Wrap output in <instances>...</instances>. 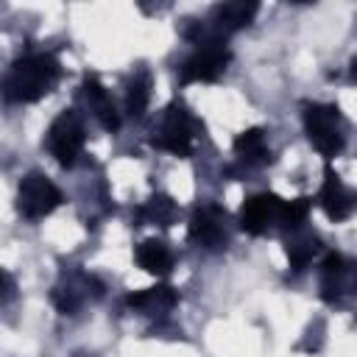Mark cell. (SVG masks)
I'll return each mask as SVG.
<instances>
[{"label": "cell", "mask_w": 357, "mask_h": 357, "mask_svg": "<svg viewBox=\"0 0 357 357\" xmlns=\"http://www.w3.org/2000/svg\"><path fill=\"white\" fill-rule=\"evenodd\" d=\"M198 128H201V123L190 114V109L181 100H173L170 106H165L159 126L151 134V145L159 151H167L173 156L187 159L192 153V142H195Z\"/></svg>", "instance_id": "obj_3"}, {"label": "cell", "mask_w": 357, "mask_h": 357, "mask_svg": "<svg viewBox=\"0 0 357 357\" xmlns=\"http://www.w3.org/2000/svg\"><path fill=\"white\" fill-rule=\"evenodd\" d=\"M321 251V237L312 234V231H304V229H296L284 237V257L290 262L293 271H304L315 254Z\"/></svg>", "instance_id": "obj_15"}, {"label": "cell", "mask_w": 357, "mask_h": 357, "mask_svg": "<svg viewBox=\"0 0 357 357\" xmlns=\"http://www.w3.org/2000/svg\"><path fill=\"white\" fill-rule=\"evenodd\" d=\"M178 301V293L170 287V284H153V287H145V290H137L126 298V304L137 312H145V315H162L167 310H173Z\"/></svg>", "instance_id": "obj_13"}, {"label": "cell", "mask_w": 357, "mask_h": 357, "mask_svg": "<svg viewBox=\"0 0 357 357\" xmlns=\"http://www.w3.org/2000/svg\"><path fill=\"white\" fill-rule=\"evenodd\" d=\"M61 81V64L53 53H28L17 59L3 81L6 100L11 103H36L56 89Z\"/></svg>", "instance_id": "obj_1"}, {"label": "cell", "mask_w": 357, "mask_h": 357, "mask_svg": "<svg viewBox=\"0 0 357 357\" xmlns=\"http://www.w3.org/2000/svg\"><path fill=\"white\" fill-rule=\"evenodd\" d=\"M84 98L89 100V109H92L95 120L100 123V128L114 134L120 128V114H117L114 100H112V95L106 92V86L100 84L98 75H86L84 78Z\"/></svg>", "instance_id": "obj_12"}, {"label": "cell", "mask_w": 357, "mask_h": 357, "mask_svg": "<svg viewBox=\"0 0 357 357\" xmlns=\"http://www.w3.org/2000/svg\"><path fill=\"white\" fill-rule=\"evenodd\" d=\"M318 204H321L324 215L332 223H343L357 212V190L343 184V178L332 167H326L324 170V184L318 190Z\"/></svg>", "instance_id": "obj_10"}, {"label": "cell", "mask_w": 357, "mask_h": 357, "mask_svg": "<svg viewBox=\"0 0 357 357\" xmlns=\"http://www.w3.org/2000/svg\"><path fill=\"white\" fill-rule=\"evenodd\" d=\"M351 296H357V259L326 254L321 262V298L329 304H343Z\"/></svg>", "instance_id": "obj_7"}, {"label": "cell", "mask_w": 357, "mask_h": 357, "mask_svg": "<svg viewBox=\"0 0 357 357\" xmlns=\"http://www.w3.org/2000/svg\"><path fill=\"white\" fill-rule=\"evenodd\" d=\"M176 218H178V206H176V201H173L170 195H165V192L151 195V198L137 209V215H134L137 226H148V223H151V226H162V229L173 226Z\"/></svg>", "instance_id": "obj_17"}, {"label": "cell", "mask_w": 357, "mask_h": 357, "mask_svg": "<svg viewBox=\"0 0 357 357\" xmlns=\"http://www.w3.org/2000/svg\"><path fill=\"white\" fill-rule=\"evenodd\" d=\"M231 61V53L226 47L223 39H212V42H204L198 45V50L192 56L184 59V64L178 67V81L187 86V84H209V81H218L226 67Z\"/></svg>", "instance_id": "obj_6"}, {"label": "cell", "mask_w": 357, "mask_h": 357, "mask_svg": "<svg viewBox=\"0 0 357 357\" xmlns=\"http://www.w3.org/2000/svg\"><path fill=\"white\" fill-rule=\"evenodd\" d=\"M304 131L324 159H335L346 148V120L337 103H304Z\"/></svg>", "instance_id": "obj_2"}, {"label": "cell", "mask_w": 357, "mask_h": 357, "mask_svg": "<svg viewBox=\"0 0 357 357\" xmlns=\"http://www.w3.org/2000/svg\"><path fill=\"white\" fill-rule=\"evenodd\" d=\"M50 301L56 304V310L61 312V315H73L75 312V307H78V298H75V293L67 287H56L53 293H50Z\"/></svg>", "instance_id": "obj_20"}, {"label": "cell", "mask_w": 357, "mask_h": 357, "mask_svg": "<svg viewBox=\"0 0 357 357\" xmlns=\"http://www.w3.org/2000/svg\"><path fill=\"white\" fill-rule=\"evenodd\" d=\"M234 153L240 156V162H245L248 167H262L273 162V153L265 142V131L262 128H245L234 137Z\"/></svg>", "instance_id": "obj_14"}, {"label": "cell", "mask_w": 357, "mask_h": 357, "mask_svg": "<svg viewBox=\"0 0 357 357\" xmlns=\"http://www.w3.org/2000/svg\"><path fill=\"white\" fill-rule=\"evenodd\" d=\"M148 103H151V75H148V70H139L131 75V81L126 86V112L134 120H139L148 112Z\"/></svg>", "instance_id": "obj_18"}, {"label": "cell", "mask_w": 357, "mask_h": 357, "mask_svg": "<svg viewBox=\"0 0 357 357\" xmlns=\"http://www.w3.org/2000/svg\"><path fill=\"white\" fill-rule=\"evenodd\" d=\"M61 204L59 187L39 170H31L20 178L17 187V212L25 220H42Z\"/></svg>", "instance_id": "obj_5"}, {"label": "cell", "mask_w": 357, "mask_h": 357, "mask_svg": "<svg viewBox=\"0 0 357 357\" xmlns=\"http://www.w3.org/2000/svg\"><path fill=\"white\" fill-rule=\"evenodd\" d=\"M282 206H284V201H282L276 192H257V195H251V198L243 201L240 215H237V226H240L245 234L259 237V234H265L268 229L279 226Z\"/></svg>", "instance_id": "obj_8"}, {"label": "cell", "mask_w": 357, "mask_h": 357, "mask_svg": "<svg viewBox=\"0 0 357 357\" xmlns=\"http://www.w3.org/2000/svg\"><path fill=\"white\" fill-rule=\"evenodd\" d=\"M134 259H137V265H139L142 271H148V273H153V276H165V273H170V268H173V254H170L167 243L159 240V237L142 240V243L137 245V251H134Z\"/></svg>", "instance_id": "obj_16"}, {"label": "cell", "mask_w": 357, "mask_h": 357, "mask_svg": "<svg viewBox=\"0 0 357 357\" xmlns=\"http://www.w3.org/2000/svg\"><path fill=\"white\" fill-rule=\"evenodd\" d=\"M349 73H351V81H357V56L351 59V70Z\"/></svg>", "instance_id": "obj_21"}, {"label": "cell", "mask_w": 357, "mask_h": 357, "mask_svg": "<svg viewBox=\"0 0 357 357\" xmlns=\"http://www.w3.org/2000/svg\"><path fill=\"white\" fill-rule=\"evenodd\" d=\"M310 209H312V198H307V195H298V198H293V201H284L279 226H282L284 231H296V229H301V226L307 223Z\"/></svg>", "instance_id": "obj_19"}, {"label": "cell", "mask_w": 357, "mask_h": 357, "mask_svg": "<svg viewBox=\"0 0 357 357\" xmlns=\"http://www.w3.org/2000/svg\"><path fill=\"white\" fill-rule=\"evenodd\" d=\"M190 240L198 243L206 251H220L229 243V231H226V209H220L218 204H204L192 212L190 218V229H187Z\"/></svg>", "instance_id": "obj_9"}, {"label": "cell", "mask_w": 357, "mask_h": 357, "mask_svg": "<svg viewBox=\"0 0 357 357\" xmlns=\"http://www.w3.org/2000/svg\"><path fill=\"white\" fill-rule=\"evenodd\" d=\"M259 6L257 3H245V0H234V3H218L209 14V25H212V33H218L220 39H226L229 33L240 31V28H248L251 20L257 17Z\"/></svg>", "instance_id": "obj_11"}, {"label": "cell", "mask_w": 357, "mask_h": 357, "mask_svg": "<svg viewBox=\"0 0 357 357\" xmlns=\"http://www.w3.org/2000/svg\"><path fill=\"white\" fill-rule=\"evenodd\" d=\"M84 142H86V134H84V123L78 117L75 109H64L59 112V117L50 123L47 128V137H45V145L50 151V156L61 165V167H73L84 151Z\"/></svg>", "instance_id": "obj_4"}]
</instances>
